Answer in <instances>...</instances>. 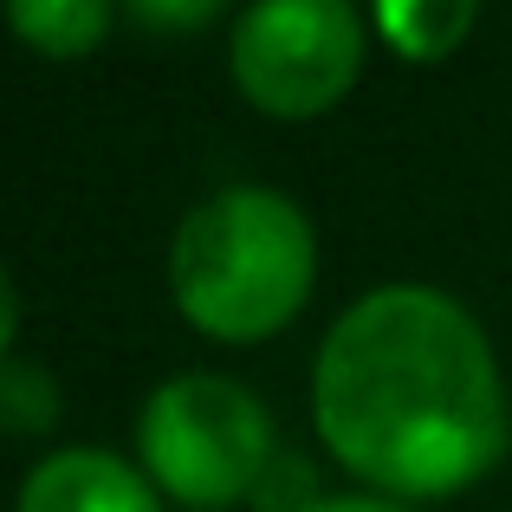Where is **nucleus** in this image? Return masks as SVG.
<instances>
[{"label":"nucleus","instance_id":"39448f33","mask_svg":"<svg viewBox=\"0 0 512 512\" xmlns=\"http://www.w3.org/2000/svg\"><path fill=\"white\" fill-rule=\"evenodd\" d=\"M13 512H163L150 474L124 467L104 448H59L26 474Z\"/></svg>","mask_w":512,"mask_h":512},{"label":"nucleus","instance_id":"9b49d317","mask_svg":"<svg viewBox=\"0 0 512 512\" xmlns=\"http://www.w3.org/2000/svg\"><path fill=\"white\" fill-rule=\"evenodd\" d=\"M13 331H20V292H13V273L0 266V363L13 350Z\"/></svg>","mask_w":512,"mask_h":512},{"label":"nucleus","instance_id":"0eeeda50","mask_svg":"<svg viewBox=\"0 0 512 512\" xmlns=\"http://www.w3.org/2000/svg\"><path fill=\"white\" fill-rule=\"evenodd\" d=\"M480 0H376V26L383 39L415 65H435L474 33Z\"/></svg>","mask_w":512,"mask_h":512},{"label":"nucleus","instance_id":"423d86ee","mask_svg":"<svg viewBox=\"0 0 512 512\" xmlns=\"http://www.w3.org/2000/svg\"><path fill=\"white\" fill-rule=\"evenodd\" d=\"M20 46L39 59H85L111 33V0H0Z\"/></svg>","mask_w":512,"mask_h":512},{"label":"nucleus","instance_id":"1a4fd4ad","mask_svg":"<svg viewBox=\"0 0 512 512\" xmlns=\"http://www.w3.org/2000/svg\"><path fill=\"white\" fill-rule=\"evenodd\" d=\"M150 33H201L214 13H227V0H124Z\"/></svg>","mask_w":512,"mask_h":512},{"label":"nucleus","instance_id":"6e6552de","mask_svg":"<svg viewBox=\"0 0 512 512\" xmlns=\"http://www.w3.org/2000/svg\"><path fill=\"white\" fill-rule=\"evenodd\" d=\"M59 422V383L46 376V363L7 357L0 363V428L7 435H46Z\"/></svg>","mask_w":512,"mask_h":512},{"label":"nucleus","instance_id":"9d476101","mask_svg":"<svg viewBox=\"0 0 512 512\" xmlns=\"http://www.w3.org/2000/svg\"><path fill=\"white\" fill-rule=\"evenodd\" d=\"M299 512H409V506L383 500V493H338V500H305Z\"/></svg>","mask_w":512,"mask_h":512},{"label":"nucleus","instance_id":"7ed1b4c3","mask_svg":"<svg viewBox=\"0 0 512 512\" xmlns=\"http://www.w3.org/2000/svg\"><path fill=\"white\" fill-rule=\"evenodd\" d=\"M137 448L143 474L156 493H169L175 506H234L266 480L273 461V415L247 383L214 370L169 376L163 389H150L137 415Z\"/></svg>","mask_w":512,"mask_h":512},{"label":"nucleus","instance_id":"f03ea898","mask_svg":"<svg viewBox=\"0 0 512 512\" xmlns=\"http://www.w3.org/2000/svg\"><path fill=\"white\" fill-rule=\"evenodd\" d=\"M318 240L279 188H221L195 201L169 240V299L201 338L260 344L305 312Z\"/></svg>","mask_w":512,"mask_h":512},{"label":"nucleus","instance_id":"f257e3e1","mask_svg":"<svg viewBox=\"0 0 512 512\" xmlns=\"http://www.w3.org/2000/svg\"><path fill=\"white\" fill-rule=\"evenodd\" d=\"M312 415L383 500H454L506 461V376L480 318L435 286H376L325 331Z\"/></svg>","mask_w":512,"mask_h":512},{"label":"nucleus","instance_id":"20e7f679","mask_svg":"<svg viewBox=\"0 0 512 512\" xmlns=\"http://www.w3.org/2000/svg\"><path fill=\"white\" fill-rule=\"evenodd\" d=\"M363 39L370 33L357 0H253L234 20L227 65L253 111L305 124L350 98L363 72Z\"/></svg>","mask_w":512,"mask_h":512}]
</instances>
